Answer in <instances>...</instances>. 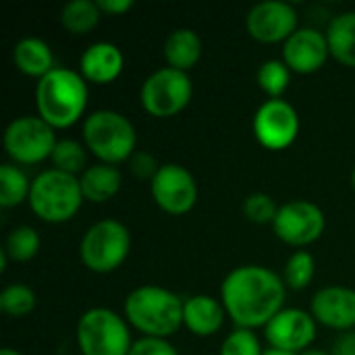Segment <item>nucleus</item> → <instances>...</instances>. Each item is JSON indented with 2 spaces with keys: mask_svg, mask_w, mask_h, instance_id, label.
Instances as JSON below:
<instances>
[{
  "mask_svg": "<svg viewBox=\"0 0 355 355\" xmlns=\"http://www.w3.org/2000/svg\"><path fill=\"white\" fill-rule=\"evenodd\" d=\"M329 54L331 48L327 33L312 27H300L283 46V62L302 75H310L322 69Z\"/></svg>",
  "mask_w": 355,
  "mask_h": 355,
  "instance_id": "nucleus-15",
  "label": "nucleus"
},
{
  "mask_svg": "<svg viewBox=\"0 0 355 355\" xmlns=\"http://www.w3.org/2000/svg\"><path fill=\"white\" fill-rule=\"evenodd\" d=\"M183 306L185 302L177 293L158 285H144L127 295L125 316L144 337L166 339L181 329Z\"/></svg>",
  "mask_w": 355,
  "mask_h": 355,
  "instance_id": "nucleus-3",
  "label": "nucleus"
},
{
  "mask_svg": "<svg viewBox=\"0 0 355 355\" xmlns=\"http://www.w3.org/2000/svg\"><path fill=\"white\" fill-rule=\"evenodd\" d=\"M35 104L37 116H42L50 127H71L81 119L87 106L85 77L77 71L54 67L46 77L37 81Z\"/></svg>",
  "mask_w": 355,
  "mask_h": 355,
  "instance_id": "nucleus-2",
  "label": "nucleus"
},
{
  "mask_svg": "<svg viewBox=\"0 0 355 355\" xmlns=\"http://www.w3.org/2000/svg\"><path fill=\"white\" fill-rule=\"evenodd\" d=\"M131 250V235L129 229L114 220H98L92 225L79 245V256L81 262L92 270V272H112L116 270L129 256Z\"/></svg>",
  "mask_w": 355,
  "mask_h": 355,
  "instance_id": "nucleus-7",
  "label": "nucleus"
},
{
  "mask_svg": "<svg viewBox=\"0 0 355 355\" xmlns=\"http://www.w3.org/2000/svg\"><path fill=\"white\" fill-rule=\"evenodd\" d=\"M0 355H21L19 352H15V349H10V347H4V349H0Z\"/></svg>",
  "mask_w": 355,
  "mask_h": 355,
  "instance_id": "nucleus-38",
  "label": "nucleus"
},
{
  "mask_svg": "<svg viewBox=\"0 0 355 355\" xmlns=\"http://www.w3.org/2000/svg\"><path fill=\"white\" fill-rule=\"evenodd\" d=\"M31 183L27 181L25 173L15 166L4 162L0 166V206L2 208H15L21 202L29 200Z\"/></svg>",
  "mask_w": 355,
  "mask_h": 355,
  "instance_id": "nucleus-24",
  "label": "nucleus"
},
{
  "mask_svg": "<svg viewBox=\"0 0 355 355\" xmlns=\"http://www.w3.org/2000/svg\"><path fill=\"white\" fill-rule=\"evenodd\" d=\"M202 56V40L189 27H179L168 33L164 42V58L177 71H189Z\"/></svg>",
  "mask_w": 355,
  "mask_h": 355,
  "instance_id": "nucleus-21",
  "label": "nucleus"
},
{
  "mask_svg": "<svg viewBox=\"0 0 355 355\" xmlns=\"http://www.w3.org/2000/svg\"><path fill=\"white\" fill-rule=\"evenodd\" d=\"M262 355H300V354H291V352H283V349H275V347H270V349H266Z\"/></svg>",
  "mask_w": 355,
  "mask_h": 355,
  "instance_id": "nucleus-36",
  "label": "nucleus"
},
{
  "mask_svg": "<svg viewBox=\"0 0 355 355\" xmlns=\"http://www.w3.org/2000/svg\"><path fill=\"white\" fill-rule=\"evenodd\" d=\"M56 144L54 127H50L42 116H17L4 131L6 154L21 164H35L52 158Z\"/></svg>",
  "mask_w": 355,
  "mask_h": 355,
  "instance_id": "nucleus-9",
  "label": "nucleus"
},
{
  "mask_svg": "<svg viewBox=\"0 0 355 355\" xmlns=\"http://www.w3.org/2000/svg\"><path fill=\"white\" fill-rule=\"evenodd\" d=\"M98 6L102 12H108V15H123L127 12L133 2L131 0H98Z\"/></svg>",
  "mask_w": 355,
  "mask_h": 355,
  "instance_id": "nucleus-35",
  "label": "nucleus"
},
{
  "mask_svg": "<svg viewBox=\"0 0 355 355\" xmlns=\"http://www.w3.org/2000/svg\"><path fill=\"white\" fill-rule=\"evenodd\" d=\"M300 355H333V354H329V352H322V349H306L304 354H300Z\"/></svg>",
  "mask_w": 355,
  "mask_h": 355,
  "instance_id": "nucleus-37",
  "label": "nucleus"
},
{
  "mask_svg": "<svg viewBox=\"0 0 355 355\" xmlns=\"http://www.w3.org/2000/svg\"><path fill=\"white\" fill-rule=\"evenodd\" d=\"M324 225V214L316 204L308 200H291L279 208L272 229L285 243L304 248L322 235Z\"/></svg>",
  "mask_w": 355,
  "mask_h": 355,
  "instance_id": "nucleus-11",
  "label": "nucleus"
},
{
  "mask_svg": "<svg viewBox=\"0 0 355 355\" xmlns=\"http://www.w3.org/2000/svg\"><path fill=\"white\" fill-rule=\"evenodd\" d=\"M327 40L331 54L345 67L355 69V10L337 15L329 29Z\"/></svg>",
  "mask_w": 355,
  "mask_h": 355,
  "instance_id": "nucleus-22",
  "label": "nucleus"
},
{
  "mask_svg": "<svg viewBox=\"0 0 355 355\" xmlns=\"http://www.w3.org/2000/svg\"><path fill=\"white\" fill-rule=\"evenodd\" d=\"M15 67L29 77H46L54 69V56L50 46L40 37H23L12 50Z\"/></svg>",
  "mask_w": 355,
  "mask_h": 355,
  "instance_id": "nucleus-20",
  "label": "nucleus"
},
{
  "mask_svg": "<svg viewBox=\"0 0 355 355\" xmlns=\"http://www.w3.org/2000/svg\"><path fill=\"white\" fill-rule=\"evenodd\" d=\"M129 168L131 173L137 177V179H154L160 164L156 162V158L148 152H135L131 158H129Z\"/></svg>",
  "mask_w": 355,
  "mask_h": 355,
  "instance_id": "nucleus-33",
  "label": "nucleus"
},
{
  "mask_svg": "<svg viewBox=\"0 0 355 355\" xmlns=\"http://www.w3.org/2000/svg\"><path fill=\"white\" fill-rule=\"evenodd\" d=\"M220 300L237 329L266 327L283 310L285 281L266 266H239L225 277Z\"/></svg>",
  "mask_w": 355,
  "mask_h": 355,
  "instance_id": "nucleus-1",
  "label": "nucleus"
},
{
  "mask_svg": "<svg viewBox=\"0 0 355 355\" xmlns=\"http://www.w3.org/2000/svg\"><path fill=\"white\" fill-rule=\"evenodd\" d=\"M333 355H355V333H343L335 345H333Z\"/></svg>",
  "mask_w": 355,
  "mask_h": 355,
  "instance_id": "nucleus-34",
  "label": "nucleus"
},
{
  "mask_svg": "<svg viewBox=\"0 0 355 355\" xmlns=\"http://www.w3.org/2000/svg\"><path fill=\"white\" fill-rule=\"evenodd\" d=\"M35 308V293L23 283H12L0 293V310L12 318H23Z\"/></svg>",
  "mask_w": 355,
  "mask_h": 355,
  "instance_id": "nucleus-27",
  "label": "nucleus"
},
{
  "mask_svg": "<svg viewBox=\"0 0 355 355\" xmlns=\"http://www.w3.org/2000/svg\"><path fill=\"white\" fill-rule=\"evenodd\" d=\"M193 87L185 71L164 67L154 71L141 85L139 100L148 114L166 119L181 112L191 100Z\"/></svg>",
  "mask_w": 355,
  "mask_h": 355,
  "instance_id": "nucleus-8",
  "label": "nucleus"
},
{
  "mask_svg": "<svg viewBox=\"0 0 355 355\" xmlns=\"http://www.w3.org/2000/svg\"><path fill=\"white\" fill-rule=\"evenodd\" d=\"M227 310L212 295H193L185 300L183 324L198 337L214 335L225 322Z\"/></svg>",
  "mask_w": 355,
  "mask_h": 355,
  "instance_id": "nucleus-18",
  "label": "nucleus"
},
{
  "mask_svg": "<svg viewBox=\"0 0 355 355\" xmlns=\"http://www.w3.org/2000/svg\"><path fill=\"white\" fill-rule=\"evenodd\" d=\"M127 355H179L177 349L166 341V339H156V337H144L135 341Z\"/></svg>",
  "mask_w": 355,
  "mask_h": 355,
  "instance_id": "nucleus-32",
  "label": "nucleus"
},
{
  "mask_svg": "<svg viewBox=\"0 0 355 355\" xmlns=\"http://www.w3.org/2000/svg\"><path fill=\"white\" fill-rule=\"evenodd\" d=\"M312 316L316 322L349 331L355 327V291L349 287H324L312 297Z\"/></svg>",
  "mask_w": 355,
  "mask_h": 355,
  "instance_id": "nucleus-16",
  "label": "nucleus"
},
{
  "mask_svg": "<svg viewBox=\"0 0 355 355\" xmlns=\"http://www.w3.org/2000/svg\"><path fill=\"white\" fill-rule=\"evenodd\" d=\"M352 183H354V187H355V168H354V173H352Z\"/></svg>",
  "mask_w": 355,
  "mask_h": 355,
  "instance_id": "nucleus-39",
  "label": "nucleus"
},
{
  "mask_svg": "<svg viewBox=\"0 0 355 355\" xmlns=\"http://www.w3.org/2000/svg\"><path fill=\"white\" fill-rule=\"evenodd\" d=\"M52 164L56 171L77 177L79 173H85V150L75 139H58L54 152H52Z\"/></svg>",
  "mask_w": 355,
  "mask_h": 355,
  "instance_id": "nucleus-26",
  "label": "nucleus"
},
{
  "mask_svg": "<svg viewBox=\"0 0 355 355\" xmlns=\"http://www.w3.org/2000/svg\"><path fill=\"white\" fill-rule=\"evenodd\" d=\"M266 339L275 349L304 354L316 339V320L312 314L297 308L281 310L266 324Z\"/></svg>",
  "mask_w": 355,
  "mask_h": 355,
  "instance_id": "nucleus-14",
  "label": "nucleus"
},
{
  "mask_svg": "<svg viewBox=\"0 0 355 355\" xmlns=\"http://www.w3.org/2000/svg\"><path fill=\"white\" fill-rule=\"evenodd\" d=\"M81 355H127L133 341L125 320L108 308H92L77 322Z\"/></svg>",
  "mask_w": 355,
  "mask_h": 355,
  "instance_id": "nucleus-6",
  "label": "nucleus"
},
{
  "mask_svg": "<svg viewBox=\"0 0 355 355\" xmlns=\"http://www.w3.org/2000/svg\"><path fill=\"white\" fill-rule=\"evenodd\" d=\"M248 33L264 44L287 42L297 31V12L289 2L266 0L256 4L245 19Z\"/></svg>",
  "mask_w": 355,
  "mask_h": 355,
  "instance_id": "nucleus-13",
  "label": "nucleus"
},
{
  "mask_svg": "<svg viewBox=\"0 0 355 355\" xmlns=\"http://www.w3.org/2000/svg\"><path fill=\"white\" fill-rule=\"evenodd\" d=\"M83 202L79 177L60 173L56 168L40 173L29 191V206L46 223L71 220Z\"/></svg>",
  "mask_w": 355,
  "mask_h": 355,
  "instance_id": "nucleus-5",
  "label": "nucleus"
},
{
  "mask_svg": "<svg viewBox=\"0 0 355 355\" xmlns=\"http://www.w3.org/2000/svg\"><path fill=\"white\" fill-rule=\"evenodd\" d=\"M83 141L100 162L119 164L135 154V127L114 110H96L83 123Z\"/></svg>",
  "mask_w": 355,
  "mask_h": 355,
  "instance_id": "nucleus-4",
  "label": "nucleus"
},
{
  "mask_svg": "<svg viewBox=\"0 0 355 355\" xmlns=\"http://www.w3.org/2000/svg\"><path fill=\"white\" fill-rule=\"evenodd\" d=\"M316 272V262L314 256L310 252L297 250L285 264V272H283V281L285 285H289L291 289H306Z\"/></svg>",
  "mask_w": 355,
  "mask_h": 355,
  "instance_id": "nucleus-29",
  "label": "nucleus"
},
{
  "mask_svg": "<svg viewBox=\"0 0 355 355\" xmlns=\"http://www.w3.org/2000/svg\"><path fill=\"white\" fill-rule=\"evenodd\" d=\"M121 181H123L121 173H119V168L114 164H106V162L92 164L79 177L83 200L94 202V204L108 202V200H112L119 193Z\"/></svg>",
  "mask_w": 355,
  "mask_h": 355,
  "instance_id": "nucleus-19",
  "label": "nucleus"
},
{
  "mask_svg": "<svg viewBox=\"0 0 355 355\" xmlns=\"http://www.w3.org/2000/svg\"><path fill=\"white\" fill-rule=\"evenodd\" d=\"M258 337L250 329H235L220 345V355H262Z\"/></svg>",
  "mask_w": 355,
  "mask_h": 355,
  "instance_id": "nucleus-31",
  "label": "nucleus"
},
{
  "mask_svg": "<svg viewBox=\"0 0 355 355\" xmlns=\"http://www.w3.org/2000/svg\"><path fill=\"white\" fill-rule=\"evenodd\" d=\"M125 67V58L119 46L110 42H96L87 46L79 58L81 75L94 83H110L114 81Z\"/></svg>",
  "mask_w": 355,
  "mask_h": 355,
  "instance_id": "nucleus-17",
  "label": "nucleus"
},
{
  "mask_svg": "<svg viewBox=\"0 0 355 355\" xmlns=\"http://www.w3.org/2000/svg\"><path fill=\"white\" fill-rule=\"evenodd\" d=\"M254 133L266 150H285L300 133V114L287 100L270 98L256 110Z\"/></svg>",
  "mask_w": 355,
  "mask_h": 355,
  "instance_id": "nucleus-10",
  "label": "nucleus"
},
{
  "mask_svg": "<svg viewBox=\"0 0 355 355\" xmlns=\"http://www.w3.org/2000/svg\"><path fill=\"white\" fill-rule=\"evenodd\" d=\"M40 235L33 227L21 225L15 227L4 243V252L10 260L15 262H27L31 258H35V254L40 252Z\"/></svg>",
  "mask_w": 355,
  "mask_h": 355,
  "instance_id": "nucleus-25",
  "label": "nucleus"
},
{
  "mask_svg": "<svg viewBox=\"0 0 355 355\" xmlns=\"http://www.w3.org/2000/svg\"><path fill=\"white\" fill-rule=\"evenodd\" d=\"M100 6L94 0H71L60 10V23L67 31L79 35L92 31L100 21Z\"/></svg>",
  "mask_w": 355,
  "mask_h": 355,
  "instance_id": "nucleus-23",
  "label": "nucleus"
},
{
  "mask_svg": "<svg viewBox=\"0 0 355 355\" xmlns=\"http://www.w3.org/2000/svg\"><path fill=\"white\" fill-rule=\"evenodd\" d=\"M277 204L268 193H252L243 200V216L256 225H266V223H275L277 218Z\"/></svg>",
  "mask_w": 355,
  "mask_h": 355,
  "instance_id": "nucleus-30",
  "label": "nucleus"
},
{
  "mask_svg": "<svg viewBox=\"0 0 355 355\" xmlns=\"http://www.w3.org/2000/svg\"><path fill=\"white\" fill-rule=\"evenodd\" d=\"M150 191L154 202L168 214H185L196 206L198 185L193 175L175 162L160 164L156 177L150 181Z\"/></svg>",
  "mask_w": 355,
  "mask_h": 355,
  "instance_id": "nucleus-12",
  "label": "nucleus"
},
{
  "mask_svg": "<svg viewBox=\"0 0 355 355\" xmlns=\"http://www.w3.org/2000/svg\"><path fill=\"white\" fill-rule=\"evenodd\" d=\"M291 81V69L283 60H266L258 69V85L270 98H281Z\"/></svg>",
  "mask_w": 355,
  "mask_h": 355,
  "instance_id": "nucleus-28",
  "label": "nucleus"
}]
</instances>
